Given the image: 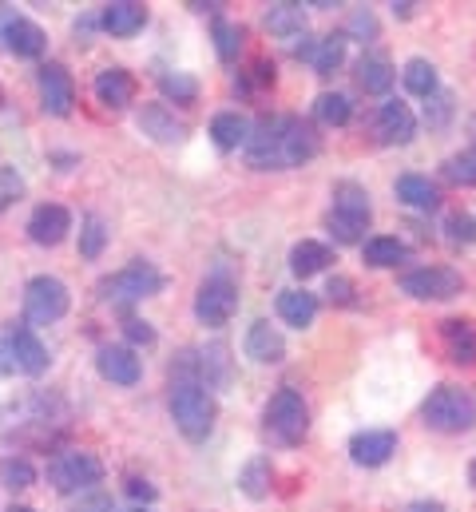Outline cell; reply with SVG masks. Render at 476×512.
<instances>
[{"instance_id":"cell-1","label":"cell","mask_w":476,"mask_h":512,"mask_svg":"<svg viewBox=\"0 0 476 512\" xmlns=\"http://www.w3.org/2000/svg\"><path fill=\"white\" fill-rule=\"evenodd\" d=\"M421 421L433 433H469L476 429V397L461 385H437L421 405Z\"/></svg>"},{"instance_id":"cell-2","label":"cell","mask_w":476,"mask_h":512,"mask_svg":"<svg viewBox=\"0 0 476 512\" xmlns=\"http://www.w3.org/2000/svg\"><path fill=\"white\" fill-rule=\"evenodd\" d=\"M171 417H175V429L187 441H207L211 429H215L219 405L199 382H175V389H171Z\"/></svg>"},{"instance_id":"cell-3","label":"cell","mask_w":476,"mask_h":512,"mask_svg":"<svg viewBox=\"0 0 476 512\" xmlns=\"http://www.w3.org/2000/svg\"><path fill=\"white\" fill-rule=\"evenodd\" d=\"M266 433L278 441V445H302L306 441V433H310V405H306V397L298 393V389H290V385H282L270 401H266Z\"/></svg>"},{"instance_id":"cell-4","label":"cell","mask_w":476,"mask_h":512,"mask_svg":"<svg viewBox=\"0 0 476 512\" xmlns=\"http://www.w3.org/2000/svg\"><path fill=\"white\" fill-rule=\"evenodd\" d=\"M159 290H163V274H159L151 262H143V258L127 262L123 270H116L112 278L100 282V298L112 302V306H131V302L155 298Z\"/></svg>"},{"instance_id":"cell-5","label":"cell","mask_w":476,"mask_h":512,"mask_svg":"<svg viewBox=\"0 0 476 512\" xmlns=\"http://www.w3.org/2000/svg\"><path fill=\"white\" fill-rule=\"evenodd\" d=\"M68 314V286L52 274H36L24 286V318L32 326H52Z\"/></svg>"},{"instance_id":"cell-6","label":"cell","mask_w":476,"mask_h":512,"mask_svg":"<svg viewBox=\"0 0 476 512\" xmlns=\"http://www.w3.org/2000/svg\"><path fill=\"white\" fill-rule=\"evenodd\" d=\"M48 481L56 485V493H84V489H92V485L104 481V465H100L96 453L68 449V453H60L48 465Z\"/></svg>"},{"instance_id":"cell-7","label":"cell","mask_w":476,"mask_h":512,"mask_svg":"<svg viewBox=\"0 0 476 512\" xmlns=\"http://www.w3.org/2000/svg\"><path fill=\"white\" fill-rule=\"evenodd\" d=\"M238 310V282L231 274H211L195 294V318L211 330L227 326Z\"/></svg>"},{"instance_id":"cell-8","label":"cell","mask_w":476,"mask_h":512,"mask_svg":"<svg viewBox=\"0 0 476 512\" xmlns=\"http://www.w3.org/2000/svg\"><path fill=\"white\" fill-rule=\"evenodd\" d=\"M465 290V278L453 266H421L401 274V294L417 298V302H449Z\"/></svg>"},{"instance_id":"cell-9","label":"cell","mask_w":476,"mask_h":512,"mask_svg":"<svg viewBox=\"0 0 476 512\" xmlns=\"http://www.w3.org/2000/svg\"><path fill=\"white\" fill-rule=\"evenodd\" d=\"M278 135H282V116L254 120L250 131H246V143H242L246 167H254V171H282L278 167Z\"/></svg>"},{"instance_id":"cell-10","label":"cell","mask_w":476,"mask_h":512,"mask_svg":"<svg viewBox=\"0 0 476 512\" xmlns=\"http://www.w3.org/2000/svg\"><path fill=\"white\" fill-rule=\"evenodd\" d=\"M318 155V131L314 124L298 120V116H282V135H278V167H302Z\"/></svg>"},{"instance_id":"cell-11","label":"cell","mask_w":476,"mask_h":512,"mask_svg":"<svg viewBox=\"0 0 476 512\" xmlns=\"http://www.w3.org/2000/svg\"><path fill=\"white\" fill-rule=\"evenodd\" d=\"M36 84H40V104H44V112L48 116H72V104H76V84H72V72L64 68V64H44L40 68V76H36Z\"/></svg>"},{"instance_id":"cell-12","label":"cell","mask_w":476,"mask_h":512,"mask_svg":"<svg viewBox=\"0 0 476 512\" xmlns=\"http://www.w3.org/2000/svg\"><path fill=\"white\" fill-rule=\"evenodd\" d=\"M373 135H377V143H385V147H405V143H413V135H417V116H413V108L401 104V100H385V104L377 108V116H373Z\"/></svg>"},{"instance_id":"cell-13","label":"cell","mask_w":476,"mask_h":512,"mask_svg":"<svg viewBox=\"0 0 476 512\" xmlns=\"http://www.w3.org/2000/svg\"><path fill=\"white\" fill-rule=\"evenodd\" d=\"M4 346H8V354H12V366H16L20 374H28V378H40V374L48 370V350H44V342L32 334V326H12Z\"/></svg>"},{"instance_id":"cell-14","label":"cell","mask_w":476,"mask_h":512,"mask_svg":"<svg viewBox=\"0 0 476 512\" xmlns=\"http://www.w3.org/2000/svg\"><path fill=\"white\" fill-rule=\"evenodd\" d=\"M68 231H72V215H68V207H60V203H44V207H36L32 219H28V239H32L36 247H60V243L68 239Z\"/></svg>"},{"instance_id":"cell-15","label":"cell","mask_w":476,"mask_h":512,"mask_svg":"<svg viewBox=\"0 0 476 512\" xmlns=\"http://www.w3.org/2000/svg\"><path fill=\"white\" fill-rule=\"evenodd\" d=\"M0 44H4L12 56L36 60V56L48 48V32H44L36 20H28V16H12V20L4 24V32H0Z\"/></svg>"},{"instance_id":"cell-16","label":"cell","mask_w":476,"mask_h":512,"mask_svg":"<svg viewBox=\"0 0 476 512\" xmlns=\"http://www.w3.org/2000/svg\"><path fill=\"white\" fill-rule=\"evenodd\" d=\"M393 453H397L393 429H365V433H354V441H350V457L361 469H381Z\"/></svg>"},{"instance_id":"cell-17","label":"cell","mask_w":476,"mask_h":512,"mask_svg":"<svg viewBox=\"0 0 476 512\" xmlns=\"http://www.w3.org/2000/svg\"><path fill=\"white\" fill-rule=\"evenodd\" d=\"M96 370H100L104 382L112 385H135L143 378V366H139V358H135L131 346H100Z\"/></svg>"},{"instance_id":"cell-18","label":"cell","mask_w":476,"mask_h":512,"mask_svg":"<svg viewBox=\"0 0 476 512\" xmlns=\"http://www.w3.org/2000/svg\"><path fill=\"white\" fill-rule=\"evenodd\" d=\"M246 358H254L258 366H278L286 358V338L278 326H270L266 318H258L246 330Z\"/></svg>"},{"instance_id":"cell-19","label":"cell","mask_w":476,"mask_h":512,"mask_svg":"<svg viewBox=\"0 0 476 512\" xmlns=\"http://www.w3.org/2000/svg\"><path fill=\"white\" fill-rule=\"evenodd\" d=\"M441 346H445L449 362H457V366H473L476 362V322L473 318H445V322H441Z\"/></svg>"},{"instance_id":"cell-20","label":"cell","mask_w":476,"mask_h":512,"mask_svg":"<svg viewBox=\"0 0 476 512\" xmlns=\"http://www.w3.org/2000/svg\"><path fill=\"white\" fill-rule=\"evenodd\" d=\"M96 100L108 108V112H123L127 104H135V76L127 68H104L92 84Z\"/></svg>"},{"instance_id":"cell-21","label":"cell","mask_w":476,"mask_h":512,"mask_svg":"<svg viewBox=\"0 0 476 512\" xmlns=\"http://www.w3.org/2000/svg\"><path fill=\"white\" fill-rule=\"evenodd\" d=\"M135 124H139L143 135H151L155 143H179V139L187 135L183 120H179L167 104H143L139 116H135Z\"/></svg>"},{"instance_id":"cell-22","label":"cell","mask_w":476,"mask_h":512,"mask_svg":"<svg viewBox=\"0 0 476 512\" xmlns=\"http://www.w3.org/2000/svg\"><path fill=\"white\" fill-rule=\"evenodd\" d=\"M143 24H147V8H143L139 0H112V4H104V12H100V28L119 36V40L143 32Z\"/></svg>"},{"instance_id":"cell-23","label":"cell","mask_w":476,"mask_h":512,"mask_svg":"<svg viewBox=\"0 0 476 512\" xmlns=\"http://www.w3.org/2000/svg\"><path fill=\"white\" fill-rule=\"evenodd\" d=\"M298 56L318 72V76H334L346 64V36H322L298 48Z\"/></svg>"},{"instance_id":"cell-24","label":"cell","mask_w":476,"mask_h":512,"mask_svg":"<svg viewBox=\"0 0 476 512\" xmlns=\"http://www.w3.org/2000/svg\"><path fill=\"white\" fill-rule=\"evenodd\" d=\"M357 88L365 92V96H385L389 88H393V80H397V68L381 56V52H365L361 60H357Z\"/></svg>"},{"instance_id":"cell-25","label":"cell","mask_w":476,"mask_h":512,"mask_svg":"<svg viewBox=\"0 0 476 512\" xmlns=\"http://www.w3.org/2000/svg\"><path fill=\"white\" fill-rule=\"evenodd\" d=\"M278 318L294 330H310L318 318V298L310 290H282L278 294Z\"/></svg>"},{"instance_id":"cell-26","label":"cell","mask_w":476,"mask_h":512,"mask_svg":"<svg viewBox=\"0 0 476 512\" xmlns=\"http://www.w3.org/2000/svg\"><path fill=\"white\" fill-rule=\"evenodd\" d=\"M393 191H397V203H405V207H413V211H437V207H441V191H437V183H429L425 175H401V179L393 183Z\"/></svg>"},{"instance_id":"cell-27","label":"cell","mask_w":476,"mask_h":512,"mask_svg":"<svg viewBox=\"0 0 476 512\" xmlns=\"http://www.w3.org/2000/svg\"><path fill=\"white\" fill-rule=\"evenodd\" d=\"M262 24H266L270 36H282V40L302 36V32H306V8H302V4H290V0L270 4L266 16H262Z\"/></svg>"},{"instance_id":"cell-28","label":"cell","mask_w":476,"mask_h":512,"mask_svg":"<svg viewBox=\"0 0 476 512\" xmlns=\"http://www.w3.org/2000/svg\"><path fill=\"white\" fill-rule=\"evenodd\" d=\"M238 489L250 497V501H266L270 497V489H274V465H270V457H250L242 469H238Z\"/></svg>"},{"instance_id":"cell-29","label":"cell","mask_w":476,"mask_h":512,"mask_svg":"<svg viewBox=\"0 0 476 512\" xmlns=\"http://www.w3.org/2000/svg\"><path fill=\"white\" fill-rule=\"evenodd\" d=\"M330 262H334V251H330L326 243H314V239H302V243H294V251H290V270H294L298 278H314V274H322Z\"/></svg>"},{"instance_id":"cell-30","label":"cell","mask_w":476,"mask_h":512,"mask_svg":"<svg viewBox=\"0 0 476 512\" xmlns=\"http://www.w3.org/2000/svg\"><path fill=\"white\" fill-rule=\"evenodd\" d=\"M401 84H405V92H413V96H421V100H429V96L441 92L437 68H433L425 56H413V60L401 68Z\"/></svg>"},{"instance_id":"cell-31","label":"cell","mask_w":476,"mask_h":512,"mask_svg":"<svg viewBox=\"0 0 476 512\" xmlns=\"http://www.w3.org/2000/svg\"><path fill=\"white\" fill-rule=\"evenodd\" d=\"M361 255H365V262H369L373 270H385V266L405 262V258H409V247H405L401 239H393V235H377V239H365Z\"/></svg>"},{"instance_id":"cell-32","label":"cell","mask_w":476,"mask_h":512,"mask_svg":"<svg viewBox=\"0 0 476 512\" xmlns=\"http://www.w3.org/2000/svg\"><path fill=\"white\" fill-rule=\"evenodd\" d=\"M246 131H250V124H246L238 112H219V116L211 120V139H215L219 151H238V147L246 143Z\"/></svg>"},{"instance_id":"cell-33","label":"cell","mask_w":476,"mask_h":512,"mask_svg":"<svg viewBox=\"0 0 476 512\" xmlns=\"http://www.w3.org/2000/svg\"><path fill=\"white\" fill-rule=\"evenodd\" d=\"M350 116H354V104H350V96H342V92H322V96L314 100V120L326 124V128H346Z\"/></svg>"},{"instance_id":"cell-34","label":"cell","mask_w":476,"mask_h":512,"mask_svg":"<svg viewBox=\"0 0 476 512\" xmlns=\"http://www.w3.org/2000/svg\"><path fill=\"white\" fill-rule=\"evenodd\" d=\"M334 211H338V215H361V219H373L369 191H365L361 183H354V179L334 183Z\"/></svg>"},{"instance_id":"cell-35","label":"cell","mask_w":476,"mask_h":512,"mask_svg":"<svg viewBox=\"0 0 476 512\" xmlns=\"http://www.w3.org/2000/svg\"><path fill=\"white\" fill-rule=\"evenodd\" d=\"M199 374H207V382L227 385L231 382V350H227L223 342L207 346V350L199 354Z\"/></svg>"},{"instance_id":"cell-36","label":"cell","mask_w":476,"mask_h":512,"mask_svg":"<svg viewBox=\"0 0 476 512\" xmlns=\"http://www.w3.org/2000/svg\"><path fill=\"white\" fill-rule=\"evenodd\" d=\"M159 92L171 104H195L199 100V80L187 76V72H167V76H159Z\"/></svg>"},{"instance_id":"cell-37","label":"cell","mask_w":476,"mask_h":512,"mask_svg":"<svg viewBox=\"0 0 476 512\" xmlns=\"http://www.w3.org/2000/svg\"><path fill=\"white\" fill-rule=\"evenodd\" d=\"M242 44H246V28L242 24H231V20H219L215 24V52H219L223 64H235Z\"/></svg>"},{"instance_id":"cell-38","label":"cell","mask_w":476,"mask_h":512,"mask_svg":"<svg viewBox=\"0 0 476 512\" xmlns=\"http://www.w3.org/2000/svg\"><path fill=\"white\" fill-rule=\"evenodd\" d=\"M441 171H445V179L457 183V187H476V147H465V151L449 155Z\"/></svg>"},{"instance_id":"cell-39","label":"cell","mask_w":476,"mask_h":512,"mask_svg":"<svg viewBox=\"0 0 476 512\" xmlns=\"http://www.w3.org/2000/svg\"><path fill=\"white\" fill-rule=\"evenodd\" d=\"M326 227H330L334 243H361V239H365V231H369V219H361V215H338V211H330V215H326Z\"/></svg>"},{"instance_id":"cell-40","label":"cell","mask_w":476,"mask_h":512,"mask_svg":"<svg viewBox=\"0 0 476 512\" xmlns=\"http://www.w3.org/2000/svg\"><path fill=\"white\" fill-rule=\"evenodd\" d=\"M104 247H108V223L100 215H88L80 231V258H100Z\"/></svg>"},{"instance_id":"cell-41","label":"cell","mask_w":476,"mask_h":512,"mask_svg":"<svg viewBox=\"0 0 476 512\" xmlns=\"http://www.w3.org/2000/svg\"><path fill=\"white\" fill-rule=\"evenodd\" d=\"M0 485H8L12 493L16 489H32L36 485V469L24 457H4L0 461Z\"/></svg>"},{"instance_id":"cell-42","label":"cell","mask_w":476,"mask_h":512,"mask_svg":"<svg viewBox=\"0 0 476 512\" xmlns=\"http://www.w3.org/2000/svg\"><path fill=\"white\" fill-rule=\"evenodd\" d=\"M20 195H24V179L16 175V167H0V211H8Z\"/></svg>"},{"instance_id":"cell-43","label":"cell","mask_w":476,"mask_h":512,"mask_svg":"<svg viewBox=\"0 0 476 512\" xmlns=\"http://www.w3.org/2000/svg\"><path fill=\"white\" fill-rule=\"evenodd\" d=\"M445 231H449V243H461V247L476 243V219L473 215H449Z\"/></svg>"},{"instance_id":"cell-44","label":"cell","mask_w":476,"mask_h":512,"mask_svg":"<svg viewBox=\"0 0 476 512\" xmlns=\"http://www.w3.org/2000/svg\"><path fill=\"white\" fill-rule=\"evenodd\" d=\"M326 294H330L334 306H357V294L350 278H330V282H326Z\"/></svg>"},{"instance_id":"cell-45","label":"cell","mask_w":476,"mask_h":512,"mask_svg":"<svg viewBox=\"0 0 476 512\" xmlns=\"http://www.w3.org/2000/svg\"><path fill=\"white\" fill-rule=\"evenodd\" d=\"M123 334H127V342H135V346H151V342H155L151 322H139V318H127V322H123Z\"/></svg>"},{"instance_id":"cell-46","label":"cell","mask_w":476,"mask_h":512,"mask_svg":"<svg viewBox=\"0 0 476 512\" xmlns=\"http://www.w3.org/2000/svg\"><path fill=\"white\" fill-rule=\"evenodd\" d=\"M350 32L361 36V40H373V36H377V20H373L369 8H357L354 16H350Z\"/></svg>"},{"instance_id":"cell-47","label":"cell","mask_w":476,"mask_h":512,"mask_svg":"<svg viewBox=\"0 0 476 512\" xmlns=\"http://www.w3.org/2000/svg\"><path fill=\"white\" fill-rule=\"evenodd\" d=\"M246 84H254V88H274V64H270V60H254Z\"/></svg>"},{"instance_id":"cell-48","label":"cell","mask_w":476,"mask_h":512,"mask_svg":"<svg viewBox=\"0 0 476 512\" xmlns=\"http://www.w3.org/2000/svg\"><path fill=\"white\" fill-rule=\"evenodd\" d=\"M127 497H135V501L151 505V501H155V485H151V481H143V477H131V481H127Z\"/></svg>"},{"instance_id":"cell-49","label":"cell","mask_w":476,"mask_h":512,"mask_svg":"<svg viewBox=\"0 0 476 512\" xmlns=\"http://www.w3.org/2000/svg\"><path fill=\"white\" fill-rule=\"evenodd\" d=\"M389 8H393V16H401V20H409V16L417 12V4H413V0H393Z\"/></svg>"},{"instance_id":"cell-50","label":"cell","mask_w":476,"mask_h":512,"mask_svg":"<svg viewBox=\"0 0 476 512\" xmlns=\"http://www.w3.org/2000/svg\"><path fill=\"white\" fill-rule=\"evenodd\" d=\"M405 512H445L441 501H413V505H405Z\"/></svg>"},{"instance_id":"cell-51","label":"cell","mask_w":476,"mask_h":512,"mask_svg":"<svg viewBox=\"0 0 476 512\" xmlns=\"http://www.w3.org/2000/svg\"><path fill=\"white\" fill-rule=\"evenodd\" d=\"M12 370H16V366H12V354H8V346L0 342V378H4V374H12Z\"/></svg>"},{"instance_id":"cell-52","label":"cell","mask_w":476,"mask_h":512,"mask_svg":"<svg viewBox=\"0 0 476 512\" xmlns=\"http://www.w3.org/2000/svg\"><path fill=\"white\" fill-rule=\"evenodd\" d=\"M187 8H191V12H215V8H223V4H219V0H207V4H203V0H191Z\"/></svg>"},{"instance_id":"cell-53","label":"cell","mask_w":476,"mask_h":512,"mask_svg":"<svg viewBox=\"0 0 476 512\" xmlns=\"http://www.w3.org/2000/svg\"><path fill=\"white\" fill-rule=\"evenodd\" d=\"M469 485L476 489V457H473V465H469Z\"/></svg>"},{"instance_id":"cell-54","label":"cell","mask_w":476,"mask_h":512,"mask_svg":"<svg viewBox=\"0 0 476 512\" xmlns=\"http://www.w3.org/2000/svg\"><path fill=\"white\" fill-rule=\"evenodd\" d=\"M8 512H36V509H28V505H12Z\"/></svg>"},{"instance_id":"cell-55","label":"cell","mask_w":476,"mask_h":512,"mask_svg":"<svg viewBox=\"0 0 476 512\" xmlns=\"http://www.w3.org/2000/svg\"><path fill=\"white\" fill-rule=\"evenodd\" d=\"M0 108H4V88H0Z\"/></svg>"},{"instance_id":"cell-56","label":"cell","mask_w":476,"mask_h":512,"mask_svg":"<svg viewBox=\"0 0 476 512\" xmlns=\"http://www.w3.org/2000/svg\"><path fill=\"white\" fill-rule=\"evenodd\" d=\"M131 512H151V509H131Z\"/></svg>"}]
</instances>
